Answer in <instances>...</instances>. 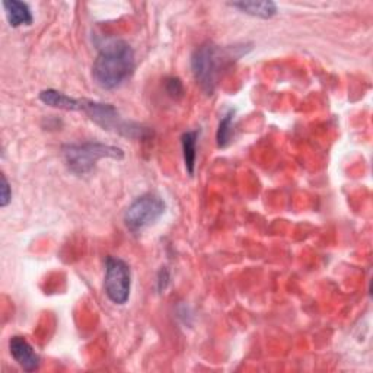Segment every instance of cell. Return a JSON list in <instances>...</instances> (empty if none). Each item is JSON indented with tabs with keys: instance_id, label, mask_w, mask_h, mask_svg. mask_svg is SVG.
<instances>
[{
	"instance_id": "12",
	"label": "cell",
	"mask_w": 373,
	"mask_h": 373,
	"mask_svg": "<svg viewBox=\"0 0 373 373\" xmlns=\"http://www.w3.org/2000/svg\"><path fill=\"white\" fill-rule=\"evenodd\" d=\"M233 120H235V109H229L219 123V129L216 133V140L219 148H227L233 137Z\"/></svg>"
},
{
	"instance_id": "11",
	"label": "cell",
	"mask_w": 373,
	"mask_h": 373,
	"mask_svg": "<svg viewBox=\"0 0 373 373\" xmlns=\"http://www.w3.org/2000/svg\"><path fill=\"white\" fill-rule=\"evenodd\" d=\"M230 6L241 11L242 13L263 19H270L277 13V5L274 2H268V0H264V2H255V0L254 2H248V0H242V2L230 4Z\"/></svg>"
},
{
	"instance_id": "9",
	"label": "cell",
	"mask_w": 373,
	"mask_h": 373,
	"mask_svg": "<svg viewBox=\"0 0 373 373\" xmlns=\"http://www.w3.org/2000/svg\"><path fill=\"white\" fill-rule=\"evenodd\" d=\"M40 100L49 107L64 109V111H79L81 100L72 98L66 93L56 89H45L40 93Z\"/></svg>"
},
{
	"instance_id": "13",
	"label": "cell",
	"mask_w": 373,
	"mask_h": 373,
	"mask_svg": "<svg viewBox=\"0 0 373 373\" xmlns=\"http://www.w3.org/2000/svg\"><path fill=\"white\" fill-rule=\"evenodd\" d=\"M165 90L172 100H181L184 97V85L178 78H168L165 82Z\"/></svg>"
},
{
	"instance_id": "14",
	"label": "cell",
	"mask_w": 373,
	"mask_h": 373,
	"mask_svg": "<svg viewBox=\"0 0 373 373\" xmlns=\"http://www.w3.org/2000/svg\"><path fill=\"white\" fill-rule=\"evenodd\" d=\"M12 200V189H11V184L8 181V178L5 177V174L2 175V184H0V206L6 207Z\"/></svg>"
},
{
	"instance_id": "15",
	"label": "cell",
	"mask_w": 373,
	"mask_h": 373,
	"mask_svg": "<svg viewBox=\"0 0 373 373\" xmlns=\"http://www.w3.org/2000/svg\"><path fill=\"white\" fill-rule=\"evenodd\" d=\"M168 283H170V273L167 268H162L159 273V277H158V289L160 292H163L168 288Z\"/></svg>"
},
{
	"instance_id": "7",
	"label": "cell",
	"mask_w": 373,
	"mask_h": 373,
	"mask_svg": "<svg viewBox=\"0 0 373 373\" xmlns=\"http://www.w3.org/2000/svg\"><path fill=\"white\" fill-rule=\"evenodd\" d=\"M9 350L13 360L25 372H35L40 369V356L37 355L34 347L23 337H12L9 341Z\"/></svg>"
},
{
	"instance_id": "10",
	"label": "cell",
	"mask_w": 373,
	"mask_h": 373,
	"mask_svg": "<svg viewBox=\"0 0 373 373\" xmlns=\"http://www.w3.org/2000/svg\"><path fill=\"white\" fill-rule=\"evenodd\" d=\"M199 130H190L185 131L181 137L182 143V155H184V163L185 170L191 177L196 171V160H197V142H199Z\"/></svg>"
},
{
	"instance_id": "3",
	"label": "cell",
	"mask_w": 373,
	"mask_h": 373,
	"mask_svg": "<svg viewBox=\"0 0 373 373\" xmlns=\"http://www.w3.org/2000/svg\"><path fill=\"white\" fill-rule=\"evenodd\" d=\"M63 159L67 170L75 175H85L97 167L98 160L109 158L122 160L124 152L122 148L105 145L101 142L70 143L61 148Z\"/></svg>"
},
{
	"instance_id": "5",
	"label": "cell",
	"mask_w": 373,
	"mask_h": 373,
	"mask_svg": "<svg viewBox=\"0 0 373 373\" xmlns=\"http://www.w3.org/2000/svg\"><path fill=\"white\" fill-rule=\"evenodd\" d=\"M167 210V204L159 196L146 193L137 197L126 210L124 223L131 232H140L159 220Z\"/></svg>"
},
{
	"instance_id": "4",
	"label": "cell",
	"mask_w": 373,
	"mask_h": 373,
	"mask_svg": "<svg viewBox=\"0 0 373 373\" xmlns=\"http://www.w3.org/2000/svg\"><path fill=\"white\" fill-rule=\"evenodd\" d=\"M79 111L85 112L89 117V120H92L101 129L119 133L129 138L143 140V138L150 137L152 134V131L148 127L124 120L120 115L119 109L111 104L97 102V101H90V100H81Z\"/></svg>"
},
{
	"instance_id": "8",
	"label": "cell",
	"mask_w": 373,
	"mask_h": 373,
	"mask_svg": "<svg viewBox=\"0 0 373 373\" xmlns=\"http://www.w3.org/2000/svg\"><path fill=\"white\" fill-rule=\"evenodd\" d=\"M4 8L6 12V18L12 28H18L22 25H31L34 16L30 6L19 0H6L4 2Z\"/></svg>"
},
{
	"instance_id": "6",
	"label": "cell",
	"mask_w": 373,
	"mask_h": 373,
	"mask_svg": "<svg viewBox=\"0 0 373 373\" xmlns=\"http://www.w3.org/2000/svg\"><path fill=\"white\" fill-rule=\"evenodd\" d=\"M104 288L108 299L115 305L127 303L131 289V271L129 264L119 256H108L105 261Z\"/></svg>"
},
{
	"instance_id": "1",
	"label": "cell",
	"mask_w": 373,
	"mask_h": 373,
	"mask_svg": "<svg viewBox=\"0 0 373 373\" xmlns=\"http://www.w3.org/2000/svg\"><path fill=\"white\" fill-rule=\"evenodd\" d=\"M136 69V56L131 45L124 40L107 41L92 66V78L107 90L120 88L127 82Z\"/></svg>"
},
{
	"instance_id": "2",
	"label": "cell",
	"mask_w": 373,
	"mask_h": 373,
	"mask_svg": "<svg viewBox=\"0 0 373 373\" xmlns=\"http://www.w3.org/2000/svg\"><path fill=\"white\" fill-rule=\"evenodd\" d=\"M248 50L247 45L220 47L215 42H204L197 47L191 56V70L206 95H213L225 69Z\"/></svg>"
}]
</instances>
